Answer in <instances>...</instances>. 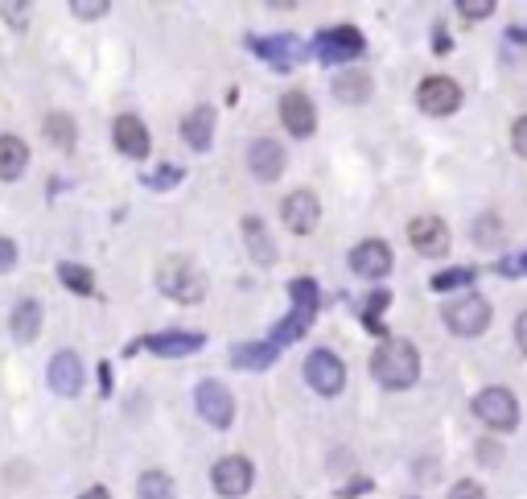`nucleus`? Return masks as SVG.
Wrapping results in <instances>:
<instances>
[{"label": "nucleus", "instance_id": "32", "mask_svg": "<svg viewBox=\"0 0 527 499\" xmlns=\"http://www.w3.org/2000/svg\"><path fill=\"white\" fill-rule=\"evenodd\" d=\"M182 178H186V170H178V165H161V170H157V174H149L145 182H149L153 190H169L173 182H182Z\"/></svg>", "mask_w": 527, "mask_h": 499}, {"label": "nucleus", "instance_id": "4", "mask_svg": "<svg viewBox=\"0 0 527 499\" xmlns=\"http://www.w3.org/2000/svg\"><path fill=\"white\" fill-rule=\"evenodd\" d=\"M441 314H445V326L453 330V335H462V339H474V335H482V330L490 326V306H486V297H478V293H466V297H458V302H449Z\"/></svg>", "mask_w": 527, "mask_h": 499}, {"label": "nucleus", "instance_id": "41", "mask_svg": "<svg viewBox=\"0 0 527 499\" xmlns=\"http://www.w3.org/2000/svg\"><path fill=\"white\" fill-rule=\"evenodd\" d=\"M359 491H371V479H359V483H350V487H342L338 495H359Z\"/></svg>", "mask_w": 527, "mask_h": 499}, {"label": "nucleus", "instance_id": "5", "mask_svg": "<svg viewBox=\"0 0 527 499\" xmlns=\"http://www.w3.org/2000/svg\"><path fill=\"white\" fill-rule=\"evenodd\" d=\"M474 413H478L482 425L499 429V434H507V429L519 425V401H515L507 388H482L474 396Z\"/></svg>", "mask_w": 527, "mask_h": 499}, {"label": "nucleus", "instance_id": "36", "mask_svg": "<svg viewBox=\"0 0 527 499\" xmlns=\"http://www.w3.org/2000/svg\"><path fill=\"white\" fill-rule=\"evenodd\" d=\"M449 499H486V491L478 487V483H470V479H462L458 487L449 491Z\"/></svg>", "mask_w": 527, "mask_h": 499}, {"label": "nucleus", "instance_id": "20", "mask_svg": "<svg viewBox=\"0 0 527 499\" xmlns=\"http://www.w3.org/2000/svg\"><path fill=\"white\" fill-rule=\"evenodd\" d=\"M29 170V145L13 132L0 137V182H17Z\"/></svg>", "mask_w": 527, "mask_h": 499}, {"label": "nucleus", "instance_id": "35", "mask_svg": "<svg viewBox=\"0 0 527 499\" xmlns=\"http://www.w3.org/2000/svg\"><path fill=\"white\" fill-rule=\"evenodd\" d=\"M17 269V244L9 236H0V273H9Z\"/></svg>", "mask_w": 527, "mask_h": 499}, {"label": "nucleus", "instance_id": "19", "mask_svg": "<svg viewBox=\"0 0 527 499\" xmlns=\"http://www.w3.org/2000/svg\"><path fill=\"white\" fill-rule=\"evenodd\" d=\"M182 141L198 153L210 149V141H215V108H194L186 120H182Z\"/></svg>", "mask_w": 527, "mask_h": 499}, {"label": "nucleus", "instance_id": "10", "mask_svg": "<svg viewBox=\"0 0 527 499\" xmlns=\"http://www.w3.org/2000/svg\"><path fill=\"white\" fill-rule=\"evenodd\" d=\"M280 120H285V128L297 141H305V137H313V128H318V108H313V99L305 91H289L280 99Z\"/></svg>", "mask_w": 527, "mask_h": 499}, {"label": "nucleus", "instance_id": "1", "mask_svg": "<svg viewBox=\"0 0 527 499\" xmlns=\"http://www.w3.org/2000/svg\"><path fill=\"white\" fill-rule=\"evenodd\" d=\"M371 376L383 388H412L420 380V355L408 339H383L371 355Z\"/></svg>", "mask_w": 527, "mask_h": 499}, {"label": "nucleus", "instance_id": "9", "mask_svg": "<svg viewBox=\"0 0 527 499\" xmlns=\"http://www.w3.org/2000/svg\"><path fill=\"white\" fill-rule=\"evenodd\" d=\"M305 380L313 392H322V396H338L342 384H346V368H342V359L334 351H313L305 359Z\"/></svg>", "mask_w": 527, "mask_h": 499}, {"label": "nucleus", "instance_id": "42", "mask_svg": "<svg viewBox=\"0 0 527 499\" xmlns=\"http://www.w3.org/2000/svg\"><path fill=\"white\" fill-rule=\"evenodd\" d=\"M79 499H112V495H108V487H87Z\"/></svg>", "mask_w": 527, "mask_h": 499}, {"label": "nucleus", "instance_id": "3", "mask_svg": "<svg viewBox=\"0 0 527 499\" xmlns=\"http://www.w3.org/2000/svg\"><path fill=\"white\" fill-rule=\"evenodd\" d=\"M367 50L363 33L355 25H334V29H322L318 42H313V58L326 62V66H338V62H350Z\"/></svg>", "mask_w": 527, "mask_h": 499}, {"label": "nucleus", "instance_id": "23", "mask_svg": "<svg viewBox=\"0 0 527 499\" xmlns=\"http://www.w3.org/2000/svg\"><path fill=\"white\" fill-rule=\"evenodd\" d=\"M276 347L272 343H239L235 351H231V368H248V372H264V368H272L276 363Z\"/></svg>", "mask_w": 527, "mask_h": 499}, {"label": "nucleus", "instance_id": "16", "mask_svg": "<svg viewBox=\"0 0 527 499\" xmlns=\"http://www.w3.org/2000/svg\"><path fill=\"white\" fill-rule=\"evenodd\" d=\"M248 170L260 182H276L280 174H285V149H280V141H272V137L252 141V149H248Z\"/></svg>", "mask_w": 527, "mask_h": 499}, {"label": "nucleus", "instance_id": "38", "mask_svg": "<svg viewBox=\"0 0 527 499\" xmlns=\"http://www.w3.org/2000/svg\"><path fill=\"white\" fill-rule=\"evenodd\" d=\"M511 145H515V153H519V157H527V116L511 128Z\"/></svg>", "mask_w": 527, "mask_h": 499}, {"label": "nucleus", "instance_id": "12", "mask_svg": "<svg viewBox=\"0 0 527 499\" xmlns=\"http://www.w3.org/2000/svg\"><path fill=\"white\" fill-rule=\"evenodd\" d=\"M408 240L416 252H425V256H445L449 252V227L437 219V215H420L408 223Z\"/></svg>", "mask_w": 527, "mask_h": 499}, {"label": "nucleus", "instance_id": "7", "mask_svg": "<svg viewBox=\"0 0 527 499\" xmlns=\"http://www.w3.org/2000/svg\"><path fill=\"white\" fill-rule=\"evenodd\" d=\"M416 104H420V112H429V116H453L462 108V87L453 79H445V75H429L425 83H420V91H416Z\"/></svg>", "mask_w": 527, "mask_h": 499}, {"label": "nucleus", "instance_id": "43", "mask_svg": "<svg viewBox=\"0 0 527 499\" xmlns=\"http://www.w3.org/2000/svg\"><path fill=\"white\" fill-rule=\"evenodd\" d=\"M507 38H511V42H527V25H515V29L507 33Z\"/></svg>", "mask_w": 527, "mask_h": 499}, {"label": "nucleus", "instance_id": "13", "mask_svg": "<svg viewBox=\"0 0 527 499\" xmlns=\"http://www.w3.org/2000/svg\"><path fill=\"white\" fill-rule=\"evenodd\" d=\"M350 269H355L359 277H367V281L388 277L392 273V248L383 240H363L355 252H350Z\"/></svg>", "mask_w": 527, "mask_h": 499}, {"label": "nucleus", "instance_id": "22", "mask_svg": "<svg viewBox=\"0 0 527 499\" xmlns=\"http://www.w3.org/2000/svg\"><path fill=\"white\" fill-rule=\"evenodd\" d=\"M243 244H248V256H252L256 264H276V244H272L268 227H264L256 215L243 219Z\"/></svg>", "mask_w": 527, "mask_h": 499}, {"label": "nucleus", "instance_id": "11", "mask_svg": "<svg viewBox=\"0 0 527 499\" xmlns=\"http://www.w3.org/2000/svg\"><path fill=\"white\" fill-rule=\"evenodd\" d=\"M46 380H50V392H58V396H79L83 392V359L75 351H58L46 368Z\"/></svg>", "mask_w": 527, "mask_h": 499}, {"label": "nucleus", "instance_id": "33", "mask_svg": "<svg viewBox=\"0 0 527 499\" xmlns=\"http://www.w3.org/2000/svg\"><path fill=\"white\" fill-rule=\"evenodd\" d=\"M108 9H112L108 0H75V5H70V13L83 17V21H95V17H103Z\"/></svg>", "mask_w": 527, "mask_h": 499}, {"label": "nucleus", "instance_id": "14", "mask_svg": "<svg viewBox=\"0 0 527 499\" xmlns=\"http://www.w3.org/2000/svg\"><path fill=\"white\" fill-rule=\"evenodd\" d=\"M112 141H116V149H120L124 157H149V149H153L145 120L132 116V112L116 116V124H112Z\"/></svg>", "mask_w": 527, "mask_h": 499}, {"label": "nucleus", "instance_id": "6", "mask_svg": "<svg viewBox=\"0 0 527 499\" xmlns=\"http://www.w3.org/2000/svg\"><path fill=\"white\" fill-rule=\"evenodd\" d=\"M194 405H198L202 421L215 425V429H227L235 421V396H231V388L223 380H202L194 388Z\"/></svg>", "mask_w": 527, "mask_h": 499}, {"label": "nucleus", "instance_id": "24", "mask_svg": "<svg viewBox=\"0 0 527 499\" xmlns=\"http://www.w3.org/2000/svg\"><path fill=\"white\" fill-rule=\"evenodd\" d=\"M334 95L342 99V104H363V99H371V79L359 75V71H346V75L334 83Z\"/></svg>", "mask_w": 527, "mask_h": 499}, {"label": "nucleus", "instance_id": "2", "mask_svg": "<svg viewBox=\"0 0 527 499\" xmlns=\"http://www.w3.org/2000/svg\"><path fill=\"white\" fill-rule=\"evenodd\" d=\"M157 285L165 297H173V302H182V306H194L206 297V277L194 260L186 256H169L161 269H157Z\"/></svg>", "mask_w": 527, "mask_h": 499}, {"label": "nucleus", "instance_id": "28", "mask_svg": "<svg viewBox=\"0 0 527 499\" xmlns=\"http://www.w3.org/2000/svg\"><path fill=\"white\" fill-rule=\"evenodd\" d=\"M136 499H173V479L165 471H145L136 483Z\"/></svg>", "mask_w": 527, "mask_h": 499}, {"label": "nucleus", "instance_id": "34", "mask_svg": "<svg viewBox=\"0 0 527 499\" xmlns=\"http://www.w3.org/2000/svg\"><path fill=\"white\" fill-rule=\"evenodd\" d=\"M458 13L470 21H482V17L495 13V0H458Z\"/></svg>", "mask_w": 527, "mask_h": 499}, {"label": "nucleus", "instance_id": "39", "mask_svg": "<svg viewBox=\"0 0 527 499\" xmlns=\"http://www.w3.org/2000/svg\"><path fill=\"white\" fill-rule=\"evenodd\" d=\"M499 273H527V252H523L519 260H503V264H499Z\"/></svg>", "mask_w": 527, "mask_h": 499}, {"label": "nucleus", "instance_id": "15", "mask_svg": "<svg viewBox=\"0 0 527 499\" xmlns=\"http://www.w3.org/2000/svg\"><path fill=\"white\" fill-rule=\"evenodd\" d=\"M285 227L293 231V236H309L313 227H318V219H322V207H318V198H313L309 190H297V194H289L285 198Z\"/></svg>", "mask_w": 527, "mask_h": 499}, {"label": "nucleus", "instance_id": "18", "mask_svg": "<svg viewBox=\"0 0 527 499\" xmlns=\"http://www.w3.org/2000/svg\"><path fill=\"white\" fill-rule=\"evenodd\" d=\"M206 339L202 335H190V330H165V335H149L140 347H149L153 355H169V359H178V355H194Z\"/></svg>", "mask_w": 527, "mask_h": 499}, {"label": "nucleus", "instance_id": "37", "mask_svg": "<svg viewBox=\"0 0 527 499\" xmlns=\"http://www.w3.org/2000/svg\"><path fill=\"white\" fill-rule=\"evenodd\" d=\"M0 13H5V21H9V25H17V29H25V21H29V17H25V13H29V5H0Z\"/></svg>", "mask_w": 527, "mask_h": 499}, {"label": "nucleus", "instance_id": "31", "mask_svg": "<svg viewBox=\"0 0 527 499\" xmlns=\"http://www.w3.org/2000/svg\"><path fill=\"white\" fill-rule=\"evenodd\" d=\"M474 240H478L482 248H490V244H499V240H503V223H499L495 215H478V227H474Z\"/></svg>", "mask_w": 527, "mask_h": 499}, {"label": "nucleus", "instance_id": "29", "mask_svg": "<svg viewBox=\"0 0 527 499\" xmlns=\"http://www.w3.org/2000/svg\"><path fill=\"white\" fill-rule=\"evenodd\" d=\"M46 137L58 145V149H75V120L66 112H50L46 116Z\"/></svg>", "mask_w": 527, "mask_h": 499}, {"label": "nucleus", "instance_id": "21", "mask_svg": "<svg viewBox=\"0 0 527 499\" xmlns=\"http://www.w3.org/2000/svg\"><path fill=\"white\" fill-rule=\"evenodd\" d=\"M9 330L17 343H33L42 335V302H33V297H25V302L13 306V318H9Z\"/></svg>", "mask_w": 527, "mask_h": 499}, {"label": "nucleus", "instance_id": "40", "mask_svg": "<svg viewBox=\"0 0 527 499\" xmlns=\"http://www.w3.org/2000/svg\"><path fill=\"white\" fill-rule=\"evenodd\" d=\"M515 339H519V347H523V355H527V310L515 318Z\"/></svg>", "mask_w": 527, "mask_h": 499}, {"label": "nucleus", "instance_id": "26", "mask_svg": "<svg viewBox=\"0 0 527 499\" xmlns=\"http://www.w3.org/2000/svg\"><path fill=\"white\" fill-rule=\"evenodd\" d=\"M309 326H313V318H305V314H297V310H293V314H289L285 322H280V326L272 330V339H268V343H272V347L280 351V347H289V343H297V339L305 335Z\"/></svg>", "mask_w": 527, "mask_h": 499}, {"label": "nucleus", "instance_id": "30", "mask_svg": "<svg viewBox=\"0 0 527 499\" xmlns=\"http://www.w3.org/2000/svg\"><path fill=\"white\" fill-rule=\"evenodd\" d=\"M470 281H474V269H470V264H462V269H445V273H437V277H433V289L445 293V289H458V285H470Z\"/></svg>", "mask_w": 527, "mask_h": 499}, {"label": "nucleus", "instance_id": "25", "mask_svg": "<svg viewBox=\"0 0 527 499\" xmlns=\"http://www.w3.org/2000/svg\"><path fill=\"white\" fill-rule=\"evenodd\" d=\"M289 297H293V310L305 314V318H313V314H318V306H322L318 285H313L309 277H297V281L289 285Z\"/></svg>", "mask_w": 527, "mask_h": 499}, {"label": "nucleus", "instance_id": "8", "mask_svg": "<svg viewBox=\"0 0 527 499\" xmlns=\"http://www.w3.org/2000/svg\"><path fill=\"white\" fill-rule=\"evenodd\" d=\"M252 479H256L252 462H248V458H239V454L219 458V462H215V471H210V483H215V491H219L223 499L248 495V491H252Z\"/></svg>", "mask_w": 527, "mask_h": 499}, {"label": "nucleus", "instance_id": "27", "mask_svg": "<svg viewBox=\"0 0 527 499\" xmlns=\"http://www.w3.org/2000/svg\"><path fill=\"white\" fill-rule=\"evenodd\" d=\"M58 281H62L70 293H95V273L83 269V264L62 260V264H58Z\"/></svg>", "mask_w": 527, "mask_h": 499}, {"label": "nucleus", "instance_id": "17", "mask_svg": "<svg viewBox=\"0 0 527 499\" xmlns=\"http://www.w3.org/2000/svg\"><path fill=\"white\" fill-rule=\"evenodd\" d=\"M252 46H256V54H260L264 62L280 66V71H289L293 62H301V42L293 38V33H276V38H256Z\"/></svg>", "mask_w": 527, "mask_h": 499}]
</instances>
